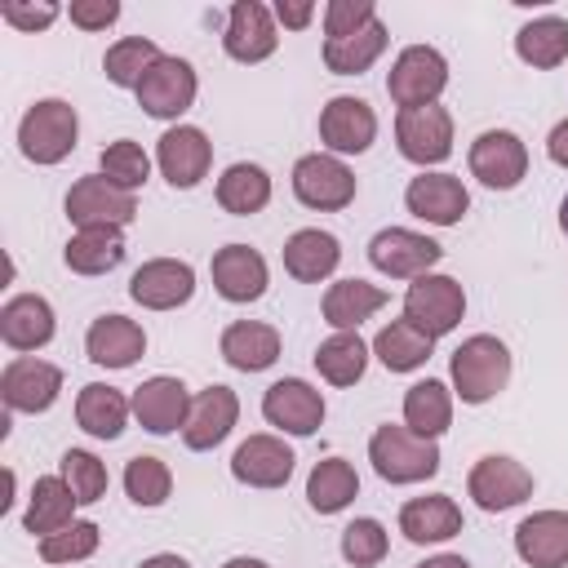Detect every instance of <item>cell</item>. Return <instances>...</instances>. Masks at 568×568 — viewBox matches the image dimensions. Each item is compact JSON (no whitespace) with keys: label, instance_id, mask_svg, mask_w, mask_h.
Here are the masks:
<instances>
[{"label":"cell","instance_id":"obj_1","mask_svg":"<svg viewBox=\"0 0 568 568\" xmlns=\"http://www.w3.org/2000/svg\"><path fill=\"white\" fill-rule=\"evenodd\" d=\"M448 382H453V395L462 404H488L506 390L510 382V351L501 337L493 333H475L466 337L453 355H448Z\"/></svg>","mask_w":568,"mask_h":568},{"label":"cell","instance_id":"obj_2","mask_svg":"<svg viewBox=\"0 0 568 568\" xmlns=\"http://www.w3.org/2000/svg\"><path fill=\"white\" fill-rule=\"evenodd\" d=\"M75 138H80V115L67 98H40L18 120V151L44 169L62 164L75 151Z\"/></svg>","mask_w":568,"mask_h":568},{"label":"cell","instance_id":"obj_3","mask_svg":"<svg viewBox=\"0 0 568 568\" xmlns=\"http://www.w3.org/2000/svg\"><path fill=\"white\" fill-rule=\"evenodd\" d=\"M368 462L386 484H422L439 470V444L386 422L368 435Z\"/></svg>","mask_w":568,"mask_h":568},{"label":"cell","instance_id":"obj_4","mask_svg":"<svg viewBox=\"0 0 568 568\" xmlns=\"http://www.w3.org/2000/svg\"><path fill=\"white\" fill-rule=\"evenodd\" d=\"M448 89V58L430 44H408L399 49V58L390 62L386 71V93L390 102L404 111V106H426V102H439V93Z\"/></svg>","mask_w":568,"mask_h":568},{"label":"cell","instance_id":"obj_5","mask_svg":"<svg viewBox=\"0 0 568 568\" xmlns=\"http://www.w3.org/2000/svg\"><path fill=\"white\" fill-rule=\"evenodd\" d=\"M62 209H67V217H71L75 231H98V226L124 231L138 217V195L133 191H120L102 173H84L80 182H71Z\"/></svg>","mask_w":568,"mask_h":568},{"label":"cell","instance_id":"obj_6","mask_svg":"<svg viewBox=\"0 0 568 568\" xmlns=\"http://www.w3.org/2000/svg\"><path fill=\"white\" fill-rule=\"evenodd\" d=\"M466 315V288L453 275H417L404 293V320L422 328L426 337H444L462 324Z\"/></svg>","mask_w":568,"mask_h":568},{"label":"cell","instance_id":"obj_7","mask_svg":"<svg viewBox=\"0 0 568 568\" xmlns=\"http://www.w3.org/2000/svg\"><path fill=\"white\" fill-rule=\"evenodd\" d=\"M395 146L408 164H444L453 155V115L448 106L439 102H426V106H404L395 115Z\"/></svg>","mask_w":568,"mask_h":568},{"label":"cell","instance_id":"obj_8","mask_svg":"<svg viewBox=\"0 0 568 568\" xmlns=\"http://www.w3.org/2000/svg\"><path fill=\"white\" fill-rule=\"evenodd\" d=\"M355 191H359V182H355V173L346 169L342 155L311 151V155H302V160L293 164V195H297L306 209H315V213H337V209H346V204L355 200Z\"/></svg>","mask_w":568,"mask_h":568},{"label":"cell","instance_id":"obj_9","mask_svg":"<svg viewBox=\"0 0 568 568\" xmlns=\"http://www.w3.org/2000/svg\"><path fill=\"white\" fill-rule=\"evenodd\" d=\"M532 488H537L532 470H528L524 462L506 457V453L479 457V462L470 466V475H466V493H470L475 506L488 510V515H501V510H510V506H524V501L532 497Z\"/></svg>","mask_w":568,"mask_h":568},{"label":"cell","instance_id":"obj_10","mask_svg":"<svg viewBox=\"0 0 568 568\" xmlns=\"http://www.w3.org/2000/svg\"><path fill=\"white\" fill-rule=\"evenodd\" d=\"M133 93H138V106H142L146 115H155V120H178V115H186V111L195 106L200 75H195V67H191L186 58L164 53V58L142 75V84H138Z\"/></svg>","mask_w":568,"mask_h":568},{"label":"cell","instance_id":"obj_11","mask_svg":"<svg viewBox=\"0 0 568 568\" xmlns=\"http://www.w3.org/2000/svg\"><path fill=\"white\" fill-rule=\"evenodd\" d=\"M470 178H479L488 191H515L528 178V146L510 129H484L470 142Z\"/></svg>","mask_w":568,"mask_h":568},{"label":"cell","instance_id":"obj_12","mask_svg":"<svg viewBox=\"0 0 568 568\" xmlns=\"http://www.w3.org/2000/svg\"><path fill=\"white\" fill-rule=\"evenodd\" d=\"M0 395L9 413H49L62 395V368L40 355H13L0 373Z\"/></svg>","mask_w":568,"mask_h":568},{"label":"cell","instance_id":"obj_13","mask_svg":"<svg viewBox=\"0 0 568 568\" xmlns=\"http://www.w3.org/2000/svg\"><path fill=\"white\" fill-rule=\"evenodd\" d=\"M155 164L164 173V182L173 191H191L209 178V164H213V142L204 129L195 124H173L160 133L155 142Z\"/></svg>","mask_w":568,"mask_h":568},{"label":"cell","instance_id":"obj_14","mask_svg":"<svg viewBox=\"0 0 568 568\" xmlns=\"http://www.w3.org/2000/svg\"><path fill=\"white\" fill-rule=\"evenodd\" d=\"M444 257V248L422 235V231H408V226H382L373 240H368V262L390 275V280H417V275H430V266Z\"/></svg>","mask_w":568,"mask_h":568},{"label":"cell","instance_id":"obj_15","mask_svg":"<svg viewBox=\"0 0 568 568\" xmlns=\"http://www.w3.org/2000/svg\"><path fill=\"white\" fill-rule=\"evenodd\" d=\"M377 138V111L355 98V93H337L320 106V142L328 146V155H364Z\"/></svg>","mask_w":568,"mask_h":568},{"label":"cell","instance_id":"obj_16","mask_svg":"<svg viewBox=\"0 0 568 568\" xmlns=\"http://www.w3.org/2000/svg\"><path fill=\"white\" fill-rule=\"evenodd\" d=\"M324 395L311 386V382H302V377H280V382H271L266 386V395H262V417L275 426V430H284V435H297V439H306V435H315L320 426H324Z\"/></svg>","mask_w":568,"mask_h":568},{"label":"cell","instance_id":"obj_17","mask_svg":"<svg viewBox=\"0 0 568 568\" xmlns=\"http://www.w3.org/2000/svg\"><path fill=\"white\" fill-rule=\"evenodd\" d=\"M222 49L231 62H266L280 49V31H275V13L262 0H235L226 13V31H222Z\"/></svg>","mask_w":568,"mask_h":568},{"label":"cell","instance_id":"obj_18","mask_svg":"<svg viewBox=\"0 0 568 568\" xmlns=\"http://www.w3.org/2000/svg\"><path fill=\"white\" fill-rule=\"evenodd\" d=\"M191 293H195V271L182 257H151L129 280V297L146 311H178L191 302Z\"/></svg>","mask_w":568,"mask_h":568},{"label":"cell","instance_id":"obj_19","mask_svg":"<svg viewBox=\"0 0 568 568\" xmlns=\"http://www.w3.org/2000/svg\"><path fill=\"white\" fill-rule=\"evenodd\" d=\"M133 417H138V426L142 430H151V435H173V430H182L186 426V417H191V390H186V382L182 377H164V373H155V377H146L142 386H133Z\"/></svg>","mask_w":568,"mask_h":568},{"label":"cell","instance_id":"obj_20","mask_svg":"<svg viewBox=\"0 0 568 568\" xmlns=\"http://www.w3.org/2000/svg\"><path fill=\"white\" fill-rule=\"evenodd\" d=\"M404 204L413 217L430 222V226H457L470 209V191L462 186L457 173H417L408 186H404Z\"/></svg>","mask_w":568,"mask_h":568},{"label":"cell","instance_id":"obj_21","mask_svg":"<svg viewBox=\"0 0 568 568\" xmlns=\"http://www.w3.org/2000/svg\"><path fill=\"white\" fill-rule=\"evenodd\" d=\"M209 271H213V288H217L226 302H235V306L257 302V297L266 293V284H271L266 257H262L257 248H248V244H226V248H217L213 262H209Z\"/></svg>","mask_w":568,"mask_h":568},{"label":"cell","instance_id":"obj_22","mask_svg":"<svg viewBox=\"0 0 568 568\" xmlns=\"http://www.w3.org/2000/svg\"><path fill=\"white\" fill-rule=\"evenodd\" d=\"M235 422H240V395L231 386H204L191 399V417L182 426V444L191 453H209L235 430Z\"/></svg>","mask_w":568,"mask_h":568},{"label":"cell","instance_id":"obj_23","mask_svg":"<svg viewBox=\"0 0 568 568\" xmlns=\"http://www.w3.org/2000/svg\"><path fill=\"white\" fill-rule=\"evenodd\" d=\"M53 306L40 297V293H13L4 306H0V342L18 355H31L40 346L53 342Z\"/></svg>","mask_w":568,"mask_h":568},{"label":"cell","instance_id":"obj_24","mask_svg":"<svg viewBox=\"0 0 568 568\" xmlns=\"http://www.w3.org/2000/svg\"><path fill=\"white\" fill-rule=\"evenodd\" d=\"M293 448L280 435H248L231 453V475L248 488H284L293 475Z\"/></svg>","mask_w":568,"mask_h":568},{"label":"cell","instance_id":"obj_25","mask_svg":"<svg viewBox=\"0 0 568 568\" xmlns=\"http://www.w3.org/2000/svg\"><path fill=\"white\" fill-rule=\"evenodd\" d=\"M515 555L528 568H568V510H532L519 519Z\"/></svg>","mask_w":568,"mask_h":568},{"label":"cell","instance_id":"obj_26","mask_svg":"<svg viewBox=\"0 0 568 568\" xmlns=\"http://www.w3.org/2000/svg\"><path fill=\"white\" fill-rule=\"evenodd\" d=\"M142 351H146V333L129 315H98L84 333V355L98 368H129L142 359Z\"/></svg>","mask_w":568,"mask_h":568},{"label":"cell","instance_id":"obj_27","mask_svg":"<svg viewBox=\"0 0 568 568\" xmlns=\"http://www.w3.org/2000/svg\"><path fill=\"white\" fill-rule=\"evenodd\" d=\"M399 532L413 546H435L462 532V506L448 493H430V497H408L399 506Z\"/></svg>","mask_w":568,"mask_h":568},{"label":"cell","instance_id":"obj_28","mask_svg":"<svg viewBox=\"0 0 568 568\" xmlns=\"http://www.w3.org/2000/svg\"><path fill=\"white\" fill-rule=\"evenodd\" d=\"M342 262V244L333 231H320V226H302L284 240V271L302 284H320L337 271Z\"/></svg>","mask_w":568,"mask_h":568},{"label":"cell","instance_id":"obj_29","mask_svg":"<svg viewBox=\"0 0 568 568\" xmlns=\"http://www.w3.org/2000/svg\"><path fill=\"white\" fill-rule=\"evenodd\" d=\"M222 359L240 373H262L280 359V328L262 324V320H235L222 328V342H217Z\"/></svg>","mask_w":568,"mask_h":568},{"label":"cell","instance_id":"obj_30","mask_svg":"<svg viewBox=\"0 0 568 568\" xmlns=\"http://www.w3.org/2000/svg\"><path fill=\"white\" fill-rule=\"evenodd\" d=\"M129 417H133V399L124 390H115L106 382L80 386V395H75V422H80L84 435H93V439H120L124 426H129Z\"/></svg>","mask_w":568,"mask_h":568},{"label":"cell","instance_id":"obj_31","mask_svg":"<svg viewBox=\"0 0 568 568\" xmlns=\"http://www.w3.org/2000/svg\"><path fill=\"white\" fill-rule=\"evenodd\" d=\"M75 493L67 488L62 475H40L31 484V497H27V510H22V528L31 537H53L62 532L67 524H75Z\"/></svg>","mask_w":568,"mask_h":568},{"label":"cell","instance_id":"obj_32","mask_svg":"<svg viewBox=\"0 0 568 568\" xmlns=\"http://www.w3.org/2000/svg\"><path fill=\"white\" fill-rule=\"evenodd\" d=\"M386 306V288H377V284H368V280H337V284H328V293H324V302H320V311H324V320L333 324V333H355L368 315H377Z\"/></svg>","mask_w":568,"mask_h":568},{"label":"cell","instance_id":"obj_33","mask_svg":"<svg viewBox=\"0 0 568 568\" xmlns=\"http://www.w3.org/2000/svg\"><path fill=\"white\" fill-rule=\"evenodd\" d=\"M404 426L422 439H439L453 426V386L439 377H422L404 390Z\"/></svg>","mask_w":568,"mask_h":568},{"label":"cell","instance_id":"obj_34","mask_svg":"<svg viewBox=\"0 0 568 568\" xmlns=\"http://www.w3.org/2000/svg\"><path fill=\"white\" fill-rule=\"evenodd\" d=\"M355 497H359V475H355V466L346 457H324V462L311 466V475H306V501H311V510L337 515Z\"/></svg>","mask_w":568,"mask_h":568},{"label":"cell","instance_id":"obj_35","mask_svg":"<svg viewBox=\"0 0 568 568\" xmlns=\"http://www.w3.org/2000/svg\"><path fill=\"white\" fill-rule=\"evenodd\" d=\"M515 53L519 62H528L532 71H550L568 58V18L559 13H541L532 22H524L515 31Z\"/></svg>","mask_w":568,"mask_h":568},{"label":"cell","instance_id":"obj_36","mask_svg":"<svg viewBox=\"0 0 568 568\" xmlns=\"http://www.w3.org/2000/svg\"><path fill=\"white\" fill-rule=\"evenodd\" d=\"M217 204L231 213V217H253L271 204V173L262 164H231L222 178H217Z\"/></svg>","mask_w":568,"mask_h":568},{"label":"cell","instance_id":"obj_37","mask_svg":"<svg viewBox=\"0 0 568 568\" xmlns=\"http://www.w3.org/2000/svg\"><path fill=\"white\" fill-rule=\"evenodd\" d=\"M62 262L75 275H106L124 262V231L115 226H98V231H75L62 248Z\"/></svg>","mask_w":568,"mask_h":568},{"label":"cell","instance_id":"obj_38","mask_svg":"<svg viewBox=\"0 0 568 568\" xmlns=\"http://www.w3.org/2000/svg\"><path fill=\"white\" fill-rule=\"evenodd\" d=\"M368 346H373V355H377L390 373H413V368H422V364L430 359L435 337H426L422 328H413V324L399 315V320L382 324V328H377V337H373Z\"/></svg>","mask_w":568,"mask_h":568},{"label":"cell","instance_id":"obj_39","mask_svg":"<svg viewBox=\"0 0 568 568\" xmlns=\"http://www.w3.org/2000/svg\"><path fill=\"white\" fill-rule=\"evenodd\" d=\"M386 44H390V31L377 18V22H368L364 31L346 36V40H324V67L333 75H364L386 53Z\"/></svg>","mask_w":568,"mask_h":568},{"label":"cell","instance_id":"obj_40","mask_svg":"<svg viewBox=\"0 0 568 568\" xmlns=\"http://www.w3.org/2000/svg\"><path fill=\"white\" fill-rule=\"evenodd\" d=\"M368 355H373V346L359 333H333L315 346V368L328 386H355L368 368Z\"/></svg>","mask_w":568,"mask_h":568},{"label":"cell","instance_id":"obj_41","mask_svg":"<svg viewBox=\"0 0 568 568\" xmlns=\"http://www.w3.org/2000/svg\"><path fill=\"white\" fill-rule=\"evenodd\" d=\"M160 58H164V53L155 49V40H146V36H124V40H115V44L106 49L102 71H106V80H111L115 89H138L142 75H146Z\"/></svg>","mask_w":568,"mask_h":568},{"label":"cell","instance_id":"obj_42","mask_svg":"<svg viewBox=\"0 0 568 568\" xmlns=\"http://www.w3.org/2000/svg\"><path fill=\"white\" fill-rule=\"evenodd\" d=\"M124 493H129L133 506H146V510L164 506L169 493H173V470H169V462H164V457H151V453L129 457V466H124Z\"/></svg>","mask_w":568,"mask_h":568},{"label":"cell","instance_id":"obj_43","mask_svg":"<svg viewBox=\"0 0 568 568\" xmlns=\"http://www.w3.org/2000/svg\"><path fill=\"white\" fill-rule=\"evenodd\" d=\"M98 173H102L106 182H115L120 191H133V195H138V186H146V178H151V155L142 151V142L120 138V142H111V146L98 155Z\"/></svg>","mask_w":568,"mask_h":568},{"label":"cell","instance_id":"obj_44","mask_svg":"<svg viewBox=\"0 0 568 568\" xmlns=\"http://www.w3.org/2000/svg\"><path fill=\"white\" fill-rule=\"evenodd\" d=\"M58 475L67 479V488L75 493V501L80 506H93V501H102L106 497V466L89 453V448H67L62 453V462H58Z\"/></svg>","mask_w":568,"mask_h":568},{"label":"cell","instance_id":"obj_45","mask_svg":"<svg viewBox=\"0 0 568 568\" xmlns=\"http://www.w3.org/2000/svg\"><path fill=\"white\" fill-rule=\"evenodd\" d=\"M386 550H390V532L382 528V519H351L346 528H342V559L346 564H355V568H373V564H382L386 559Z\"/></svg>","mask_w":568,"mask_h":568},{"label":"cell","instance_id":"obj_46","mask_svg":"<svg viewBox=\"0 0 568 568\" xmlns=\"http://www.w3.org/2000/svg\"><path fill=\"white\" fill-rule=\"evenodd\" d=\"M98 541H102V528L93 519H75L62 532L40 537V559L44 564H80V559H89L98 550Z\"/></svg>","mask_w":568,"mask_h":568},{"label":"cell","instance_id":"obj_47","mask_svg":"<svg viewBox=\"0 0 568 568\" xmlns=\"http://www.w3.org/2000/svg\"><path fill=\"white\" fill-rule=\"evenodd\" d=\"M368 22H377L373 0H328L324 4V40H346V36L364 31Z\"/></svg>","mask_w":568,"mask_h":568},{"label":"cell","instance_id":"obj_48","mask_svg":"<svg viewBox=\"0 0 568 568\" xmlns=\"http://www.w3.org/2000/svg\"><path fill=\"white\" fill-rule=\"evenodd\" d=\"M58 4L53 0H40V4H27V0H4L0 4V18L9 22V27H18V31H44V27H53L58 22Z\"/></svg>","mask_w":568,"mask_h":568},{"label":"cell","instance_id":"obj_49","mask_svg":"<svg viewBox=\"0 0 568 568\" xmlns=\"http://www.w3.org/2000/svg\"><path fill=\"white\" fill-rule=\"evenodd\" d=\"M67 18H71L80 31H106V27L120 18V4H115V0H71Z\"/></svg>","mask_w":568,"mask_h":568},{"label":"cell","instance_id":"obj_50","mask_svg":"<svg viewBox=\"0 0 568 568\" xmlns=\"http://www.w3.org/2000/svg\"><path fill=\"white\" fill-rule=\"evenodd\" d=\"M271 13H275V22H284L288 31H302V27H311L315 4H311V0H280Z\"/></svg>","mask_w":568,"mask_h":568},{"label":"cell","instance_id":"obj_51","mask_svg":"<svg viewBox=\"0 0 568 568\" xmlns=\"http://www.w3.org/2000/svg\"><path fill=\"white\" fill-rule=\"evenodd\" d=\"M546 155H550V164L568 169V120H559V124L550 129V138H546Z\"/></svg>","mask_w":568,"mask_h":568},{"label":"cell","instance_id":"obj_52","mask_svg":"<svg viewBox=\"0 0 568 568\" xmlns=\"http://www.w3.org/2000/svg\"><path fill=\"white\" fill-rule=\"evenodd\" d=\"M417 568H470V559H466V555H430V559H422Z\"/></svg>","mask_w":568,"mask_h":568},{"label":"cell","instance_id":"obj_53","mask_svg":"<svg viewBox=\"0 0 568 568\" xmlns=\"http://www.w3.org/2000/svg\"><path fill=\"white\" fill-rule=\"evenodd\" d=\"M138 568H191V564H186L182 555H169V550H164V555H151V559H142Z\"/></svg>","mask_w":568,"mask_h":568},{"label":"cell","instance_id":"obj_54","mask_svg":"<svg viewBox=\"0 0 568 568\" xmlns=\"http://www.w3.org/2000/svg\"><path fill=\"white\" fill-rule=\"evenodd\" d=\"M222 568H271L266 559H257V555H235V559H226Z\"/></svg>","mask_w":568,"mask_h":568},{"label":"cell","instance_id":"obj_55","mask_svg":"<svg viewBox=\"0 0 568 568\" xmlns=\"http://www.w3.org/2000/svg\"><path fill=\"white\" fill-rule=\"evenodd\" d=\"M559 231L568 235V195H564V204H559Z\"/></svg>","mask_w":568,"mask_h":568}]
</instances>
